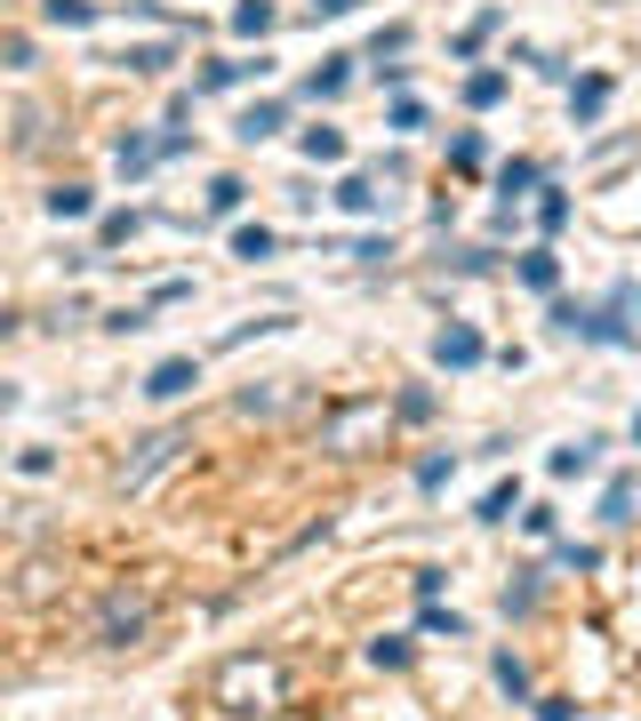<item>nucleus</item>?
<instances>
[{"instance_id": "obj_1", "label": "nucleus", "mask_w": 641, "mask_h": 721, "mask_svg": "<svg viewBox=\"0 0 641 721\" xmlns=\"http://www.w3.org/2000/svg\"><path fill=\"white\" fill-rule=\"evenodd\" d=\"M177 450H193V433H185V425H168V433H153V441H145V450H137V465H128V473H121V490H128V497H137V490H145V481H153V473H161L168 457H177Z\"/></svg>"}, {"instance_id": "obj_2", "label": "nucleus", "mask_w": 641, "mask_h": 721, "mask_svg": "<svg viewBox=\"0 0 641 721\" xmlns=\"http://www.w3.org/2000/svg\"><path fill=\"white\" fill-rule=\"evenodd\" d=\"M193 385H200V361H193V353H168V361H153V377H145L153 401H185Z\"/></svg>"}, {"instance_id": "obj_3", "label": "nucleus", "mask_w": 641, "mask_h": 721, "mask_svg": "<svg viewBox=\"0 0 641 721\" xmlns=\"http://www.w3.org/2000/svg\"><path fill=\"white\" fill-rule=\"evenodd\" d=\"M482 353H489V346H482V329H474V321H449L442 337H433V361H442V369H474Z\"/></svg>"}, {"instance_id": "obj_4", "label": "nucleus", "mask_w": 641, "mask_h": 721, "mask_svg": "<svg viewBox=\"0 0 641 721\" xmlns=\"http://www.w3.org/2000/svg\"><path fill=\"white\" fill-rule=\"evenodd\" d=\"M145 617H153L145 601H128V594H113V601H105V617H96V634H105L113 649H128V641L145 634Z\"/></svg>"}, {"instance_id": "obj_5", "label": "nucleus", "mask_w": 641, "mask_h": 721, "mask_svg": "<svg viewBox=\"0 0 641 721\" xmlns=\"http://www.w3.org/2000/svg\"><path fill=\"white\" fill-rule=\"evenodd\" d=\"M601 113H610V73H586V81H569V121L593 128Z\"/></svg>"}, {"instance_id": "obj_6", "label": "nucleus", "mask_w": 641, "mask_h": 721, "mask_svg": "<svg viewBox=\"0 0 641 721\" xmlns=\"http://www.w3.org/2000/svg\"><path fill=\"white\" fill-rule=\"evenodd\" d=\"M345 89H353V56H321V64H313V81H306L313 105H329V96H345Z\"/></svg>"}, {"instance_id": "obj_7", "label": "nucleus", "mask_w": 641, "mask_h": 721, "mask_svg": "<svg viewBox=\"0 0 641 721\" xmlns=\"http://www.w3.org/2000/svg\"><path fill=\"white\" fill-rule=\"evenodd\" d=\"M546 601V569H514V586H505V617H529Z\"/></svg>"}, {"instance_id": "obj_8", "label": "nucleus", "mask_w": 641, "mask_h": 721, "mask_svg": "<svg viewBox=\"0 0 641 721\" xmlns=\"http://www.w3.org/2000/svg\"><path fill=\"white\" fill-rule=\"evenodd\" d=\"M281 121H289V113H281V105H273V96H265V105H249V113H241V121H232V136H241V145H265V136H273V128H281Z\"/></svg>"}, {"instance_id": "obj_9", "label": "nucleus", "mask_w": 641, "mask_h": 721, "mask_svg": "<svg viewBox=\"0 0 641 721\" xmlns=\"http://www.w3.org/2000/svg\"><path fill=\"white\" fill-rule=\"evenodd\" d=\"M601 465V441L586 433V441H569V450H554V481H578V473H593Z\"/></svg>"}, {"instance_id": "obj_10", "label": "nucleus", "mask_w": 641, "mask_h": 721, "mask_svg": "<svg viewBox=\"0 0 641 721\" xmlns=\"http://www.w3.org/2000/svg\"><path fill=\"white\" fill-rule=\"evenodd\" d=\"M153 161H161V145H153V136H121V145H113V168H121V177H145Z\"/></svg>"}, {"instance_id": "obj_11", "label": "nucleus", "mask_w": 641, "mask_h": 721, "mask_svg": "<svg viewBox=\"0 0 641 721\" xmlns=\"http://www.w3.org/2000/svg\"><path fill=\"white\" fill-rule=\"evenodd\" d=\"M465 105H474V113L505 105V73H497V64H482V73H465Z\"/></svg>"}, {"instance_id": "obj_12", "label": "nucleus", "mask_w": 641, "mask_h": 721, "mask_svg": "<svg viewBox=\"0 0 641 721\" xmlns=\"http://www.w3.org/2000/svg\"><path fill=\"white\" fill-rule=\"evenodd\" d=\"M514 272H521V289H537V297H546V289L561 281V257H554V249H529Z\"/></svg>"}, {"instance_id": "obj_13", "label": "nucleus", "mask_w": 641, "mask_h": 721, "mask_svg": "<svg viewBox=\"0 0 641 721\" xmlns=\"http://www.w3.org/2000/svg\"><path fill=\"white\" fill-rule=\"evenodd\" d=\"M537 185H546V168H537V161H505V168H497V193H505V200H521V193H537Z\"/></svg>"}, {"instance_id": "obj_14", "label": "nucleus", "mask_w": 641, "mask_h": 721, "mask_svg": "<svg viewBox=\"0 0 641 721\" xmlns=\"http://www.w3.org/2000/svg\"><path fill=\"white\" fill-rule=\"evenodd\" d=\"M232 32H241V41H265V32H273V0H241V9H232Z\"/></svg>"}, {"instance_id": "obj_15", "label": "nucleus", "mask_w": 641, "mask_h": 721, "mask_svg": "<svg viewBox=\"0 0 641 721\" xmlns=\"http://www.w3.org/2000/svg\"><path fill=\"white\" fill-rule=\"evenodd\" d=\"M297 145H306V161H345V128H306V136H297Z\"/></svg>"}, {"instance_id": "obj_16", "label": "nucleus", "mask_w": 641, "mask_h": 721, "mask_svg": "<svg viewBox=\"0 0 641 721\" xmlns=\"http://www.w3.org/2000/svg\"><path fill=\"white\" fill-rule=\"evenodd\" d=\"M514 513H521V481H497L482 497V522H514Z\"/></svg>"}, {"instance_id": "obj_17", "label": "nucleus", "mask_w": 641, "mask_h": 721, "mask_svg": "<svg viewBox=\"0 0 641 721\" xmlns=\"http://www.w3.org/2000/svg\"><path fill=\"white\" fill-rule=\"evenodd\" d=\"M337 209H345V217H369V209H378V185H369V177H345V185H337Z\"/></svg>"}, {"instance_id": "obj_18", "label": "nucleus", "mask_w": 641, "mask_h": 721, "mask_svg": "<svg viewBox=\"0 0 641 721\" xmlns=\"http://www.w3.org/2000/svg\"><path fill=\"white\" fill-rule=\"evenodd\" d=\"M89 209H96L89 185H56V193H49V217H89Z\"/></svg>"}, {"instance_id": "obj_19", "label": "nucleus", "mask_w": 641, "mask_h": 721, "mask_svg": "<svg viewBox=\"0 0 641 721\" xmlns=\"http://www.w3.org/2000/svg\"><path fill=\"white\" fill-rule=\"evenodd\" d=\"M601 522H610V529H626V522H633V481H626V473L610 481V497H601Z\"/></svg>"}, {"instance_id": "obj_20", "label": "nucleus", "mask_w": 641, "mask_h": 721, "mask_svg": "<svg viewBox=\"0 0 641 721\" xmlns=\"http://www.w3.org/2000/svg\"><path fill=\"white\" fill-rule=\"evenodd\" d=\"M41 17H49V24H73V32H81V24H96V0H41Z\"/></svg>"}, {"instance_id": "obj_21", "label": "nucleus", "mask_w": 641, "mask_h": 721, "mask_svg": "<svg viewBox=\"0 0 641 721\" xmlns=\"http://www.w3.org/2000/svg\"><path fill=\"white\" fill-rule=\"evenodd\" d=\"M369 666H378V673H401V666H410V641H401V634L369 641Z\"/></svg>"}, {"instance_id": "obj_22", "label": "nucleus", "mask_w": 641, "mask_h": 721, "mask_svg": "<svg viewBox=\"0 0 641 721\" xmlns=\"http://www.w3.org/2000/svg\"><path fill=\"white\" fill-rule=\"evenodd\" d=\"M449 473H457V457H449V450L417 457V490H449Z\"/></svg>"}, {"instance_id": "obj_23", "label": "nucleus", "mask_w": 641, "mask_h": 721, "mask_svg": "<svg viewBox=\"0 0 641 721\" xmlns=\"http://www.w3.org/2000/svg\"><path fill=\"white\" fill-rule=\"evenodd\" d=\"M241 200H249V185H241V177H217V185H209V217H232Z\"/></svg>"}, {"instance_id": "obj_24", "label": "nucleus", "mask_w": 641, "mask_h": 721, "mask_svg": "<svg viewBox=\"0 0 641 721\" xmlns=\"http://www.w3.org/2000/svg\"><path fill=\"white\" fill-rule=\"evenodd\" d=\"M249 73H265V56L257 64H200V89H232V81H249Z\"/></svg>"}, {"instance_id": "obj_25", "label": "nucleus", "mask_w": 641, "mask_h": 721, "mask_svg": "<svg viewBox=\"0 0 641 721\" xmlns=\"http://www.w3.org/2000/svg\"><path fill=\"white\" fill-rule=\"evenodd\" d=\"M449 168H465V177L482 168V136H474V128H457V136H449Z\"/></svg>"}, {"instance_id": "obj_26", "label": "nucleus", "mask_w": 641, "mask_h": 721, "mask_svg": "<svg viewBox=\"0 0 641 721\" xmlns=\"http://www.w3.org/2000/svg\"><path fill=\"white\" fill-rule=\"evenodd\" d=\"M232 257H273V233H265V225H241V233H232Z\"/></svg>"}, {"instance_id": "obj_27", "label": "nucleus", "mask_w": 641, "mask_h": 721, "mask_svg": "<svg viewBox=\"0 0 641 721\" xmlns=\"http://www.w3.org/2000/svg\"><path fill=\"white\" fill-rule=\"evenodd\" d=\"M425 634H449V641H465V617L457 609H442V601H425V617H417Z\"/></svg>"}, {"instance_id": "obj_28", "label": "nucleus", "mask_w": 641, "mask_h": 721, "mask_svg": "<svg viewBox=\"0 0 641 721\" xmlns=\"http://www.w3.org/2000/svg\"><path fill=\"white\" fill-rule=\"evenodd\" d=\"M537 225H546V233L569 225V193H561V185H546V200H537Z\"/></svg>"}, {"instance_id": "obj_29", "label": "nucleus", "mask_w": 641, "mask_h": 721, "mask_svg": "<svg viewBox=\"0 0 641 721\" xmlns=\"http://www.w3.org/2000/svg\"><path fill=\"white\" fill-rule=\"evenodd\" d=\"M497 690L505 698H529V666L521 658H497Z\"/></svg>"}, {"instance_id": "obj_30", "label": "nucleus", "mask_w": 641, "mask_h": 721, "mask_svg": "<svg viewBox=\"0 0 641 721\" xmlns=\"http://www.w3.org/2000/svg\"><path fill=\"white\" fill-rule=\"evenodd\" d=\"M514 522H521L529 537H554V529H561V522H554V505H521V513H514Z\"/></svg>"}, {"instance_id": "obj_31", "label": "nucleus", "mask_w": 641, "mask_h": 721, "mask_svg": "<svg viewBox=\"0 0 641 721\" xmlns=\"http://www.w3.org/2000/svg\"><path fill=\"white\" fill-rule=\"evenodd\" d=\"M401 49H410V24H385V32H378V49H369V56H378V64H393Z\"/></svg>"}, {"instance_id": "obj_32", "label": "nucleus", "mask_w": 641, "mask_h": 721, "mask_svg": "<svg viewBox=\"0 0 641 721\" xmlns=\"http://www.w3.org/2000/svg\"><path fill=\"white\" fill-rule=\"evenodd\" d=\"M385 128H425V105H417V96H393V113H385Z\"/></svg>"}, {"instance_id": "obj_33", "label": "nucleus", "mask_w": 641, "mask_h": 721, "mask_svg": "<svg viewBox=\"0 0 641 721\" xmlns=\"http://www.w3.org/2000/svg\"><path fill=\"white\" fill-rule=\"evenodd\" d=\"M561 569H601V545H561Z\"/></svg>"}, {"instance_id": "obj_34", "label": "nucleus", "mask_w": 641, "mask_h": 721, "mask_svg": "<svg viewBox=\"0 0 641 721\" xmlns=\"http://www.w3.org/2000/svg\"><path fill=\"white\" fill-rule=\"evenodd\" d=\"M121 64H128V73H161V64H168V49H128Z\"/></svg>"}, {"instance_id": "obj_35", "label": "nucleus", "mask_w": 641, "mask_h": 721, "mask_svg": "<svg viewBox=\"0 0 641 721\" xmlns=\"http://www.w3.org/2000/svg\"><path fill=\"white\" fill-rule=\"evenodd\" d=\"M137 225H145V217H128V209H121V217H105V249H121V240L137 233Z\"/></svg>"}, {"instance_id": "obj_36", "label": "nucleus", "mask_w": 641, "mask_h": 721, "mask_svg": "<svg viewBox=\"0 0 641 721\" xmlns=\"http://www.w3.org/2000/svg\"><path fill=\"white\" fill-rule=\"evenodd\" d=\"M537 721H578V705H569V698H537Z\"/></svg>"}, {"instance_id": "obj_37", "label": "nucleus", "mask_w": 641, "mask_h": 721, "mask_svg": "<svg viewBox=\"0 0 641 721\" xmlns=\"http://www.w3.org/2000/svg\"><path fill=\"white\" fill-rule=\"evenodd\" d=\"M361 0H313V17H353Z\"/></svg>"}, {"instance_id": "obj_38", "label": "nucleus", "mask_w": 641, "mask_h": 721, "mask_svg": "<svg viewBox=\"0 0 641 721\" xmlns=\"http://www.w3.org/2000/svg\"><path fill=\"white\" fill-rule=\"evenodd\" d=\"M0 409H17V385H0Z\"/></svg>"}, {"instance_id": "obj_39", "label": "nucleus", "mask_w": 641, "mask_h": 721, "mask_svg": "<svg viewBox=\"0 0 641 721\" xmlns=\"http://www.w3.org/2000/svg\"><path fill=\"white\" fill-rule=\"evenodd\" d=\"M9 329H17V313H0V337H9Z\"/></svg>"}, {"instance_id": "obj_40", "label": "nucleus", "mask_w": 641, "mask_h": 721, "mask_svg": "<svg viewBox=\"0 0 641 721\" xmlns=\"http://www.w3.org/2000/svg\"><path fill=\"white\" fill-rule=\"evenodd\" d=\"M633 450H641V418H633Z\"/></svg>"}]
</instances>
